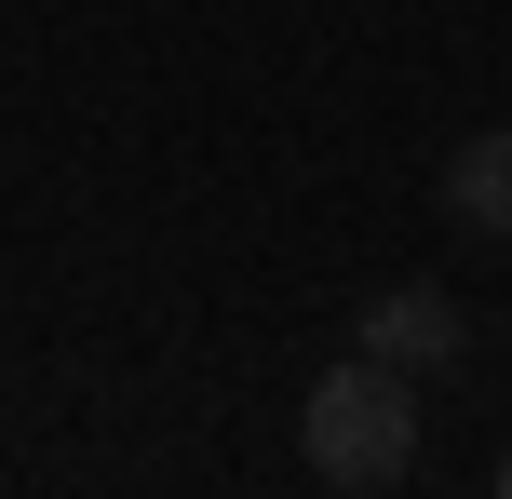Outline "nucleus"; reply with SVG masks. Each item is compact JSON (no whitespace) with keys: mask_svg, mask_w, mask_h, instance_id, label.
<instances>
[{"mask_svg":"<svg viewBox=\"0 0 512 499\" xmlns=\"http://www.w3.org/2000/svg\"><path fill=\"white\" fill-rule=\"evenodd\" d=\"M297 446H310L324 486H405V473H418V378L378 365V351L324 365L310 405H297Z\"/></svg>","mask_w":512,"mask_h":499,"instance_id":"f257e3e1","label":"nucleus"},{"mask_svg":"<svg viewBox=\"0 0 512 499\" xmlns=\"http://www.w3.org/2000/svg\"><path fill=\"white\" fill-rule=\"evenodd\" d=\"M364 351L405 365V378H432V365H459V351H472V311H459L445 284H391V297H364Z\"/></svg>","mask_w":512,"mask_h":499,"instance_id":"f03ea898","label":"nucleus"},{"mask_svg":"<svg viewBox=\"0 0 512 499\" xmlns=\"http://www.w3.org/2000/svg\"><path fill=\"white\" fill-rule=\"evenodd\" d=\"M445 216H459V230H486V243H512V122L472 135V149L445 162Z\"/></svg>","mask_w":512,"mask_h":499,"instance_id":"7ed1b4c3","label":"nucleus"},{"mask_svg":"<svg viewBox=\"0 0 512 499\" xmlns=\"http://www.w3.org/2000/svg\"><path fill=\"white\" fill-rule=\"evenodd\" d=\"M499 486H512V459H499Z\"/></svg>","mask_w":512,"mask_h":499,"instance_id":"20e7f679","label":"nucleus"}]
</instances>
